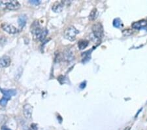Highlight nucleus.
I'll use <instances>...</instances> for the list:
<instances>
[{
	"label": "nucleus",
	"instance_id": "f257e3e1",
	"mask_svg": "<svg viewBox=\"0 0 147 130\" xmlns=\"http://www.w3.org/2000/svg\"><path fill=\"white\" fill-rule=\"evenodd\" d=\"M32 33L34 35V37L38 40H41L45 39L47 34V30L45 28H41L40 27L37 22L34 23V25H32Z\"/></svg>",
	"mask_w": 147,
	"mask_h": 130
},
{
	"label": "nucleus",
	"instance_id": "f03ea898",
	"mask_svg": "<svg viewBox=\"0 0 147 130\" xmlns=\"http://www.w3.org/2000/svg\"><path fill=\"white\" fill-rule=\"evenodd\" d=\"M20 5L17 1H0V11L16 10L20 8Z\"/></svg>",
	"mask_w": 147,
	"mask_h": 130
},
{
	"label": "nucleus",
	"instance_id": "7ed1b4c3",
	"mask_svg": "<svg viewBox=\"0 0 147 130\" xmlns=\"http://www.w3.org/2000/svg\"><path fill=\"white\" fill-rule=\"evenodd\" d=\"M79 33V32L74 27H70L65 29L64 31V36L66 39L70 41H73L75 39L76 35Z\"/></svg>",
	"mask_w": 147,
	"mask_h": 130
},
{
	"label": "nucleus",
	"instance_id": "20e7f679",
	"mask_svg": "<svg viewBox=\"0 0 147 130\" xmlns=\"http://www.w3.org/2000/svg\"><path fill=\"white\" fill-rule=\"evenodd\" d=\"M92 32L94 36L98 39L102 38L103 35V28L101 23H96L92 27Z\"/></svg>",
	"mask_w": 147,
	"mask_h": 130
},
{
	"label": "nucleus",
	"instance_id": "39448f33",
	"mask_svg": "<svg viewBox=\"0 0 147 130\" xmlns=\"http://www.w3.org/2000/svg\"><path fill=\"white\" fill-rule=\"evenodd\" d=\"M1 28H3V30H5V31L7 32L9 34H16V33L18 32V30L17 28H15L14 26L9 25V24H7V23H4L1 25Z\"/></svg>",
	"mask_w": 147,
	"mask_h": 130
},
{
	"label": "nucleus",
	"instance_id": "423d86ee",
	"mask_svg": "<svg viewBox=\"0 0 147 130\" xmlns=\"http://www.w3.org/2000/svg\"><path fill=\"white\" fill-rule=\"evenodd\" d=\"M0 91H1V93L3 95V97L7 99V100H9L12 96L15 95L16 93L15 89H7L5 90V89H0Z\"/></svg>",
	"mask_w": 147,
	"mask_h": 130
},
{
	"label": "nucleus",
	"instance_id": "0eeeda50",
	"mask_svg": "<svg viewBox=\"0 0 147 130\" xmlns=\"http://www.w3.org/2000/svg\"><path fill=\"white\" fill-rule=\"evenodd\" d=\"M24 116L29 119L31 117H32V111H33V107L31 106L30 104H26V105L24 106Z\"/></svg>",
	"mask_w": 147,
	"mask_h": 130
},
{
	"label": "nucleus",
	"instance_id": "6e6552de",
	"mask_svg": "<svg viewBox=\"0 0 147 130\" xmlns=\"http://www.w3.org/2000/svg\"><path fill=\"white\" fill-rule=\"evenodd\" d=\"M11 59L9 56H3L0 58V67H8L11 64Z\"/></svg>",
	"mask_w": 147,
	"mask_h": 130
},
{
	"label": "nucleus",
	"instance_id": "1a4fd4ad",
	"mask_svg": "<svg viewBox=\"0 0 147 130\" xmlns=\"http://www.w3.org/2000/svg\"><path fill=\"white\" fill-rule=\"evenodd\" d=\"M26 20H27L26 16L25 15H21L20 16H19L18 22L19 26H20V27L23 28L24 27L26 23Z\"/></svg>",
	"mask_w": 147,
	"mask_h": 130
},
{
	"label": "nucleus",
	"instance_id": "9d476101",
	"mask_svg": "<svg viewBox=\"0 0 147 130\" xmlns=\"http://www.w3.org/2000/svg\"><path fill=\"white\" fill-rule=\"evenodd\" d=\"M53 10L56 12V13H60L61 11L63 9V5L60 3H58V2H56V3H54L53 6Z\"/></svg>",
	"mask_w": 147,
	"mask_h": 130
},
{
	"label": "nucleus",
	"instance_id": "9b49d317",
	"mask_svg": "<svg viewBox=\"0 0 147 130\" xmlns=\"http://www.w3.org/2000/svg\"><path fill=\"white\" fill-rule=\"evenodd\" d=\"M88 46V42L86 40H80L78 43V46H79L80 49H84Z\"/></svg>",
	"mask_w": 147,
	"mask_h": 130
},
{
	"label": "nucleus",
	"instance_id": "f8f14e48",
	"mask_svg": "<svg viewBox=\"0 0 147 130\" xmlns=\"http://www.w3.org/2000/svg\"><path fill=\"white\" fill-rule=\"evenodd\" d=\"M146 25V22L145 21H140V22H136L132 24V27L134 28H137V29H139V28H141L142 27H143Z\"/></svg>",
	"mask_w": 147,
	"mask_h": 130
},
{
	"label": "nucleus",
	"instance_id": "ddd939ff",
	"mask_svg": "<svg viewBox=\"0 0 147 130\" xmlns=\"http://www.w3.org/2000/svg\"><path fill=\"white\" fill-rule=\"evenodd\" d=\"M96 15H97V9H94L93 10L91 11L90 14L89 18L91 20H93L95 19V18H96Z\"/></svg>",
	"mask_w": 147,
	"mask_h": 130
},
{
	"label": "nucleus",
	"instance_id": "4468645a",
	"mask_svg": "<svg viewBox=\"0 0 147 130\" xmlns=\"http://www.w3.org/2000/svg\"><path fill=\"white\" fill-rule=\"evenodd\" d=\"M8 101L9 100H7V99L3 97V98L1 99V100H0V105H1V106H6L7 104Z\"/></svg>",
	"mask_w": 147,
	"mask_h": 130
},
{
	"label": "nucleus",
	"instance_id": "2eb2a0df",
	"mask_svg": "<svg viewBox=\"0 0 147 130\" xmlns=\"http://www.w3.org/2000/svg\"><path fill=\"white\" fill-rule=\"evenodd\" d=\"M131 34H132V30L129 29L125 30L123 31V34L125 35V36H128V35H130Z\"/></svg>",
	"mask_w": 147,
	"mask_h": 130
},
{
	"label": "nucleus",
	"instance_id": "dca6fc26",
	"mask_svg": "<svg viewBox=\"0 0 147 130\" xmlns=\"http://www.w3.org/2000/svg\"><path fill=\"white\" fill-rule=\"evenodd\" d=\"M30 3L33 5H37L41 3V1H39V0H30Z\"/></svg>",
	"mask_w": 147,
	"mask_h": 130
},
{
	"label": "nucleus",
	"instance_id": "f3484780",
	"mask_svg": "<svg viewBox=\"0 0 147 130\" xmlns=\"http://www.w3.org/2000/svg\"><path fill=\"white\" fill-rule=\"evenodd\" d=\"M86 83H82V84H81V85H80V88H82V89H83L84 88V87H85V86H86Z\"/></svg>",
	"mask_w": 147,
	"mask_h": 130
},
{
	"label": "nucleus",
	"instance_id": "a211bd4d",
	"mask_svg": "<svg viewBox=\"0 0 147 130\" xmlns=\"http://www.w3.org/2000/svg\"><path fill=\"white\" fill-rule=\"evenodd\" d=\"M1 130H11V129H9L8 127H5V126H3V127H1Z\"/></svg>",
	"mask_w": 147,
	"mask_h": 130
},
{
	"label": "nucleus",
	"instance_id": "6ab92c4d",
	"mask_svg": "<svg viewBox=\"0 0 147 130\" xmlns=\"http://www.w3.org/2000/svg\"><path fill=\"white\" fill-rule=\"evenodd\" d=\"M130 129H131V127H130V126H127L125 128L124 130H130Z\"/></svg>",
	"mask_w": 147,
	"mask_h": 130
}]
</instances>
